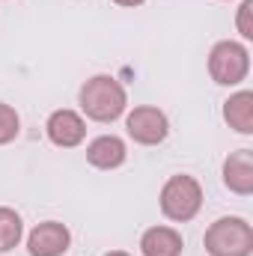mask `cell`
Segmentation results:
<instances>
[{
  "label": "cell",
  "instance_id": "5bb4252c",
  "mask_svg": "<svg viewBox=\"0 0 253 256\" xmlns=\"http://www.w3.org/2000/svg\"><path fill=\"white\" fill-rule=\"evenodd\" d=\"M250 12H253V0H244L238 6V33L244 39H253V21H250Z\"/></svg>",
  "mask_w": 253,
  "mask_h": 256
},
{
  "label": "cell",
  "instance_id": "ba28073f",
  "mask_svg": "<svg viewBox=\"0 0 253 256\" xmlns=\"http://www.w3.org/2000/svg\"><path fill=\"white\" fill-rule=\"evenodd\" d=\"M224 182L226 188L242 196L253 194V152L250 149H238L226 158L224 164Z\"/></svg>",
  "mask_w": 253,
  "mask_h": 256
},
{
  "label": "cell",
  "instance_id": "5b68a950",
  "mask_svg": "<svg viewBox=\"0 0 253 256\" xmlns=\"http://www.w3.org/2000/svg\"><path fill=\"white\" fill-rule=\"evenodd\" d=\"M128 134L137 140V143H143V146H155V143H161L164 137H167V131H170V122H167V116L158 110V108H134L131 114H128Z\"/></svg>",
  "mask_w": 253,
  "mask_h": 256
},
{
  "label": "cell",
  "instance_id": "6da1fadb",
  "mask_svg": "<svg viewBox=\"0 0 253 256\" xmlns=\"http://www.w3.org/2000/svg\"><path fill=\"white\" fill-rule=\"evenodd\" d=\"M126 104H128L126 90L110 74H96V78H90L80 86V108L96 122H114V120H120L122 110H126Z\"/></svg>",
  "mask_w": 253,
  "mask_h": 256
},
{
  "label": "cell",
  "instance_id": "277c9868",
  "mask_svg": "<svg viewBox=\"0 0 253 256\" xmlns=\"http://www.w3.org/2000/svg\"><path fill=\"white\" fill-rule=\"evenodd\" d=\"M250 72V54L244 45L238 42H218L208 54V74L214 78V84L224 86H236L248 78Z\"/></svg>",
  "mask_w": 253,
  "mask_h": 256
},
{
  "label": "cell",
  "instance_id": "52a82bcc",
  "mask_svg": "<svg viewBox=\"0 0 253 256\" xmlns=\"http://www.w3.org/2000/svg\"><path fill=\"white\" fill-rule=\"evenodd\" d=\"M86 134V122L74 114V110H54L51 120H48V137L51 143L63 146V149H72L84 140Z\"/></svg>",
  "mask_w": 253,
  "mask_h": 256
},
{
  "label": "cell",
  "instance_id": "9a60e30c",
  "mask_svg": "<svg viewBox=\"0 0 253 256\" xmlns=\"http://www.w3.org/2000/svg\"><path fill=\"white\" fill-rule=\"evenodd\" d=\"M114 3H120V6H140V3H146V0H114Z\"/></svg>",
  "mask_w": 253,
  "mask_h": 256
},
{
  "label": "cell",
  "instance_id": "30bf717a",
  "mask_svg": "<svg viewBox=\"0 0 253 256\" xmlns=\"http://www.w3.org/2000/svg\"><path fill=\"white\" fill-rule=\"evenodd\" d=\"M182 248H185L182 236L170 226H152L140 238L143 256H182Z\"/></svg>",
  "mask_w": 253,
  "mask_h": 256
},
{
  "label": "cell",
  "instance_id": "3957f363",
  "mask_svg": "<svg viewBox=\"0 0 253 256\" xmlns=\"http://www.w3.org/2000/svg\"><path fill=\"white\" fill-rule=\"evenodd\" d=\"M200 206H202V188L194 176L179 173V176L167 179V185L161 188V212L176 224L190 220L200 212Z\"/></svg>",
  "mask_w": 253,
  "mask_h": 256
},
{
  "label": "cell",
  "instance_id": "8fae6325",
  "mask_svg": "<svg viewBox=\"0 0 253 256\" xmlns=\"http://www.w3.org/2000/svg\"><path fill=\"white\" fill-rule=\"evenodd\" d=\"M224 120L230 122V128H236L238 134H253V92L250 90H242V92H236V96L226 98Z\"/></svg>",
  "mask_w": 253,
  "mask_h": 256
},
{
  "label": "cell",
  "instance_id": "7c38bea8",
  "mask_svg": "<svg viewBox=\"0 0 253 256\" xmlns=\"http://www.w3.org/2000/svg\"><path fill=\"white\" fill-rule=\"evenodd\" d=\"M21 232H24L21 218H18L12 208H0V254L12 250V248L21 242Z\"/></svg>",
  "mask_w": 253,
  "mask_h": 256
},
{
  "label": "cell",
  "instance_id": "2e32d148",
  "mask_svg": "<svg viewBox=\"0 0 253 256\" xmlns=\"http://www.w3.org/2000/svg\"><path fill=\"white\" fill-rule=\"evenodd\" d=\"M108 256H128L126 250H114V254H108Z\"/></svg>",
  "mask_w": 253,
  "mask_h": 256
},
{
  "label": "cell",
  "instance_id": "7a4b0ae2",
  "mask_svg": "<svg viewBox=\"0 0 253 256\" xmlns=\"http://www.w3.org/2000/svg\"><path fill=\"white\" fill-rule=\"evenodd\" d=\"M206 250L212 256H250L253 230L242 218H220L206 230Z\"/></svg>",
  "mask_w": 253,
  "mask_h": 256
},
{
  "label": "cell",
  "instance_id": "4fadbf2b",
  "mask_svg": "<svg viewBox=\"0 0 253 256\" xmlns=\"http://www.w3.org/2000/svg\"><path fill=\"white\" fill-rule=\"evenodd\" d=\"M18 114L9 108V104H0V146L3 143H9V140H15V134H18Z\"/></svg>",
  "mask_w": 253,
  "mask_h": 256
},
{
  "label": "cell",
  "instance_id": "9c48e42d",
  "mask_svg": "<svg viewBox=\"0 0 253 256\" xmlns=\"http://www.w3.org/2000/svg\"><path fill=\"white\" fill-rule=\"evenodd\" d=\"M86 161L98 170H114L126 161V143L114 134H104V137H96L90 146H86Z\"/></svg>",
  "mask_w": 253,
  "mask_h": 256
},
{
  "label": "cell",
  "instance_id": "8992f818",
  "mask_svg": "<svg viewBox=\"0 0 253 256\" xmlns=\"http://www.w3.org/2000/svg\"><path fill=\"white\" fill-rule=\"evenodd\" d=\"M68 242H72V236H68V230L63 224L45 220L30 232L27 250H30V256H63L68 250Z\"/></svg>",
  "mask_w": 253,
  "mask_h": 256
}]
</instances>
